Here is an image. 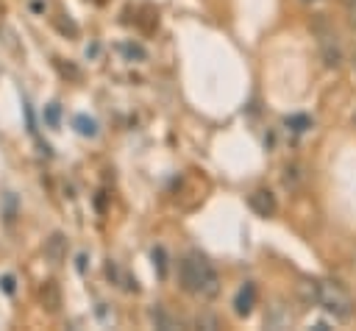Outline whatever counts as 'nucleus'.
Returning a JSON list of instances; mask_svg holds the SVG:
<instances>
[{"label":"nucleus","instance_id":"14","mask_svg":"<svg viewBox=\"0 0 356 331\" xmlns=\"http://www.w3.org/2000/svg\"><path fill=\"white\" fill-rule=\"evenodd\" d=\"M56 120H59V106L54 103V106L47 109V123H50V126H56Z\"/></svg>","mask_w":356,"mask_h":331},{"label":"nucleus","instance_id":"13","mask_svg":"<svg viewBox=\"0 0 356 331\" xmlns=\"http://www.w3.org/2000/svg\"><path fill=\"white\" fill-rule=\"evenodd\" d=\"M154 259H159V275H165V273H167V262H165V251H162V248H156V251H154Z\"/></svg>","mask_w":356,"mask_h":331},{"label":"nucleus","instance_id":"10","mask_svg":"<svg viewBox=\"0 0 356 331\" xmlns=\"http://www.w3.org/2000/svg\"><path fill=\"white\" fill-rule=\"evenodd\" d=\"M42 301H47V304H50L47 309H54V312L59 309V290H56V284H54V282H47V284H45V290H42Z\"/></svg>","mask_w":356,"mask_h":331},{"label":"nucleus","instance_id":"15","mask_svg":"<svg viewBox=\"0 0 356 331\" xmlns=\"http://www.w3.org/2000/svg\"><path fill=\"white\" fill-rule=\"evenodd\" d=\"M198 326H209V328H217V320H215V317H198Z\"/></svg>","mask_w":356,"mask_h":331},{"label":"nucleus","instance_id":"3","mask_svg":"<svg viewBox=\"0 0 356 331\" xmlns=\"http://www.w3.org/2000/svg\"><path fill=\"white\" fill-rule=\"evenodd\" d=\"M253 306H257V284L248 282L245 287H239V293H237V298H234V312H237L239 317H248V315L253 312Z\"/></svg>","mask_w":356,"mask_h":331},{"label":"nucleus","instance_id":"5","mask_svg":"<svg viewBox=\"0 0 356 331\" xmlns=\"http://www.w3.org/2000/svg\"><path fill=\"white\" fill-rule=\"evenodd\" d=\"M248 203H250V209L257 212L259 217H273L276 214V198L268 190H257V192L248 198Z\"/></svg>","mask_w":356,"mask_h":331},{"label":"nucleus","instance_id":"16","mask_svg":"<svg viewBox=\"0 0 356 331\" xmlns=\"http://www.w3.org/2000/svg\"><path fill=\"white\" fill-rule=\"evenodd\" d=\"M3 290H6V293H14V279H12V275H6V279H3Z\"/></svg>","mask_w":356,"mask_h":331},{"label":"nucleus","instance_id":"8","mask_svg":"<svg viewBox=\"0 0 356 331\" xmlns=\"http://www.w3.org/2000/svg\"><path fill=\"white\" fill-rule=\"evenodd\" d=\"M117 50L123 53V56H126L128 62H145V59H147L145 47H142V45H137V42H120V45H117Z\"/></svg>","mask_w":356,"mask_h":331},{"label":"nucleus","instance_id":"17","mask_svg":"<svg viewBox=\"0 0 356 331\" xmlns=\"http://www.w3.org/2000/svg\"><path fill=\"white\" fill-rule=\"evenodd\" d=\"M300 3H315V0H300Z\"/></svg>","mask_w":356,"mask_h":331},{"label":"nucleus","instance_id":"4","mask_svg":"<svg viewBox=\"0 0 356 331\" xmlns=\"http://www.w3.org/2000/svg\"><path fill=\"white\" fill-rule=\"evenodd\" d=\"M320 53H323V65L326 67H340L342 65V50L337 45L334 34H323L320 36Z\"/></svg>","mask_w":356,"mask_h":331},{"label":"nucleus","instance_id":"7","mask_svg":"<svg viewBox=\"0 0 356 331\" xmlns=\"http://www.w3.org/2000/svg\"><path fill=\"white\" fill-rule=\"evenodd\" d=\"M147 320L154 323V328H162V331H173L176 328V317L165 306H159V304L147 309Z\"/></svg>","mask_w":356,"mask_h":331},{"label":"nucleus","instance_id":"1","mask_svg":"<svg viewBox=\"0 0 356 331\" xmlns=\"http://www.w3.org/2000/svg\"><path fill=\"white\" fill-rule=\"evenodd\" d=\"M178 282H181V290L195 298H215L220 293V275H217L215 264L200 253H189L181 259Z\"/></svg>","mask_w":356,"mask_h":331},{"label":"nucleus","instance_id":"9","mask_svg":"<svg viewBox=\"0 0 356 331\" xmlns=\"http://www.w3.org/2000/svg\"><path fill=\"white\" fill-rule=\"evenodd\" d=\"M75 131H78L81 137H97V123L89 120L86 115H78V117H75Z\"/></svg>","mask_w":356,"mask_h":331},{"label":"nucleus","instance_id":"2","mask_svg":"<svg viewBox=\"0 0 356 331\" xmlns=\"http://www.w3.org/2000/svg\"><path fill=\"white\" fill-rule=\"evenodd\" d=\"M315 304H320L337 320H348L353 315V298H351V293L340 282H331V279L318 282V301Z\"/></svg>","mask_w":356,"mask_h":331},{"label":"nucleus","instance_id":"12","mask_svg":"<svg viewBox=\"0 0 356 331\" xmlns=\"http://www.w3.org/2000/svg\"><path fill=\"white\" fill-rule=\"evenodd\" d=\"M345 9H348V23L356 28V0H345Z\"/></svg>","mask_w":356,"mask_h":331},{"label":"nucleus","instance_id":"6","mask_svg":"<svg viewBox=\"0 0 356 331\" xmlns=\"http://www.w3.org/2000/svg\"><path fill=\"white\" fill-rule=\"evenodd\" d=\"M45 256L54 262V264L64 262V256H67V240H64V234H54V237L45 242Z\"/></svg>","mask_w":356,"mask_h":331},{"label":"nucleus","instance_id":"11","mask_svg":"<svg viewBox=\"0 0 356 331\" xmlns=\"http://www.w3.org/2000/svg\"><path fill=\"white\" fill-rule=\"evenodd\" d=\"M3 217H6V223H14V217H17V198L12 192L3 198Z\"/></svg>","mask_w":356,"mask_h":331}]
</instances>
